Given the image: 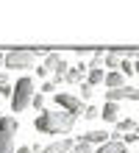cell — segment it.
Wrapping results in <instances>:
<instances>
[{
  "label": "cell",
  "mask_w": 139,
  "mask_h": 153,
  "mask_svg": "<svg viewBox=\"0 0 139 153\" xmlns=\"http://www.w3.org/2000/svg\"><path fill=\"white\" fill-rule=\"evenodd\" d=\"M70 153H95V145H92V142H86V139H75V145H72V150Z\"/></svg>",
  "instance_id": "15"
},
{
  "label": "cell",
  "mask_w": 139,
  "mask_h": 153,
  "mask_svg": "<svg viewBox=\"0 0 139 153\" xmlns=\"http://www.w3.org/2000/svg\"><path fill=\"white\" fill-rule=\"evenodd\" d=\"M103 84H106L109 89H114V86H123V84H125V75L120 73V70H109V73H106V78H103Z\"/></svg>",
  "instance_id": "12"
},
{
  "label": "cell",
  "mask_w": 139,
  "mask_h": 153,
  "mask_svg": "<svg viewBox=\"0 0 139 153\" xmlns=\"http://www.w3.org/2000/svg\"><path fill=\"white\" fill-rule=\"evenodd\" d=\"M42 67L48 70V73H53V75H56V84H59V81L64 78V73L70 70L67 59H64V56H59V53H48V56H45V64H42Z\"/></svg>",
  "instance_id": "5"
},
{
  "label": "cell",
  "mask_w": 139,
  "mask_h": 153,
  "mask_svg": "<svg viewBox=\"0 0 139 153\" xmlns=\"http://www.w3.org/2000/svg\"><path fill=\"white\" fill-rule=\"evenodd\" d=\"M86 70H89V64H83V61H81V64L70 67L67 73H64V78H61V81H67V84H81V81L86 78Z\"/></svg>",
  "instance_id": "8"
},
{
  "label": "cell",
  "mask_w": 139,
  "mask_h": 153,
  "mask_svg": "<svg viewBox=\"0 0 139 153\" xmlns=\"http://www.w3.org/2000/svg\"><path fill=\"white\" fill-rule=\"evenodd\" d=\"M100 117H103L106 123H117V120H120V106H117L114 100H106L103 109H100Z\"/></svg>",
  "instance_id": "9"
},
{
  "label": "cell",
  "mask_w": 139,
  "mask_h": 153,
  "mask_svg": "<svg viewBox=\"0 0 139 153\" xmlns=\"http://www.w3.org/2000/svg\"><path fill=\"white\" fill-rule=\"evenodd\" d=\"M31 97H33V78L22 75L20 81L14 84V92H11V111H25L31 106Z\"/></svg>",
  "instance_id": "3"
},
{
  "label": "cell",
  "mask_w": 139,
  "mask_h": 153,
  "mask_svg": "<svg viewBox=\"0 0 139 153\" xmlns=\"http://www.w3.org/2000/svg\"><path fill=\"white\" fill-rule=\"evenodd\" d=\"M0 67H6V53L0 50Z\"/></svg>",
  "instance_id": "25"
},
{
  "label": "cell",
  "mask_w": 139,
  "mask_h": 153,
  "mask_svg": "<svg viewBox=\"0 0 139 153\" xmlns=\"http://www.w3.org/2000/svg\"><path fill=\"white\" fill-rule=\"evenodd\" d=\"M92 95H95V86L86 84V81H81V100H89Z\"/></svg>",
  "instance_id": "18"
},
{
  "label": "cell",
  "mask_w": 139,
  "mask_h": 153,
  "mask_svg": "<svg viewBox=\"0 0 139 153\" xmlns=\"http://www.w3.org/2000/svg\"><path fill=\"white\" fill-rule=\"evenodd\" d=\"M3 84H8V75L3 73V70H0V86H3Z\"/></svg>",
  "instance_id": "24"
},
{
  "label": "cell",
  "mask_w": 139,
  "mask_h": 153,
  "mask_svg": "<svg viewBox=\"0 0 139 153\" xmlns=\"http://www.w3.org/2000/svg\"><path fill=\"white\" fill-rule=\"evenodd\" d=\"M17 131H20L17 117H0V153H14Z\"/></svg>",
  "instance_id": "4"
},
{
  "label": "cell",
  "mask_w": 139,
  "mask_h": 153,
  "mask_svg": "<svg viewBox=\"0 0 139 153\" xmlns=\"http://www.w3.org/2000/svg\"><path fill=\"white\" fill-rule=\"evenodd\" d=\"M75 120H78L75 114H70V111H64V109L56 106V111H45L42 109V114L33 120V128L42 131V134H67V131H72Z\"/></svg>",
  "instance_id": "1"
},
{
  "label": "cell",
  "mask_w": 139,
  "mask_h": 153,
  "mask_svg": "<svg viewBox=\"0 0 139 153\" xmlns=\"http://www.w3.org/2000/svg\"><path fill=\"white\" fill-rule=\"evenodd\" d=\"M97 117H100L97 106H83V120H97Z\"/></svg>",
  "instance_id": "19"
},
{
  "label": "cell",
  "mask_w": 139,
  "mask_h": 153,
  "mask_svg": "<svg viewBox=\"0 0 139 153\" xmlns=\"http://www.w3.org/2000/svg\"><path fill=\"white\" fill-rule=\"evenodd\" d=\"M95 153H128V150H125L123 139H109V142H103V145H97Z\"/></svg>",
  "instance_id": "11"
},
{
  "label": "cell",
  "mask_w": 139,
  "mask_h": 153,
  "mask_svg": "<svg viewBox=\"0 0 139 153\" xmlns=\"http://www.w3.org/2000/svg\"><path fill=\"white\" fill-rule=\"evenodd\" d=\"M136 128V120H117V134H125V131H134Z\"/></svg>",
  "instance_id": "16"
},
{
  "label": "cell",
  "mask_w": 139,
  "mask_h": 153,
  "mask_svg": "<svg viewBox=\"0 0 139 153\" xmlns=\"http://www.w3.org/2000/svg\"><path fill=\"white\" fill-rule=\"evenodd\" d=\"M120 73H123L125 78L134 75V61H131V59H123V61H120Z\"/></svg>",
  "instance_id": "17"
},
{
  "label": "cell",
  "mask_w": 139,
  "mask_h": 153,
  "mask_svg": "<svg viewBox=\"0 0 139 153\" xmlns=\"http://www.w3.org/2000/svg\"><path fill=\"white\" fill-rule=\"evenodd\" d=\"M39 56H48V50H39V48H14V50H6V67L8 70H31L36 67V59Z\"/></svg>",
  "instance_id": "2"
},
{
  "label": "cell",
  "mask_w": 139,
  "mask_h": 153,
  "mask_svg": "<svg viewBox=\"0 0 139 153\" xmlns=\"http://www.w3.org/2000/svg\"><path fill=\"white\" fill-rule=\"evenodd\" d=\"M83 139L92 142V145H103V142L111 139V134H106V131H89V134H83Z\"/></svg>",
  "instance_id": "14"
},
{
  "label": "cell",
  "mask_w": 139,
  "mask_h": 153,
  "mask_svg": "<svg viewBox=\"0 0 139 153\" xmlns=\"http://www.w3.org/2000/svg\"><path fill=\"white\" fill-rule=\"evenodd\" d=\"M14 153H33V150H31V145H22V148H17Z\"/></svg>",
  "instance_id": "23"
},
{
  "label": "cell",
  "mask_w": 139,
  "mask_h": 153,
  "mask_svg": "<svg viewBox=\"0 0 139 153\" xmlns=\"http://www.w3.org/2000/svg\"><path fill=\"white\" fill-rule=\"evenodd\" d=\"M53 89H56V81H48V84L42 86V95H48V92H53Z\"/></svg>",
  "instance_id": "22"
},
{
  "label": "cell",
  "mask_w": 139,
  "mask_h": 153,
  "mask_svg": "<svg viewBox=\"0 0 139 153\" xmlns=\"http://www.w3.org/2000/svg\"><path fill=\"white\" fill-rule=\"evenodd\" d=\"M11 92H14L11 84H3V86H0V97H11Z\"/></svg>",
  "instance_id": "21"
},
{
  "label": "cell",
  "mask_w": 139,
  "mask_h": 153,
  "mask_svg": "<svg viewBox=\"0 0 139 153\" xmlns=\"http://www.w3.org/2000/svg\"><path fill=\"white\" fill-rule=\"evenodd\" d=\"M72 145H75L72 139H56V142H50L48 148H42V153H70Z\"/></svg>",
  "instance_id": "10"
},
{
  "label": "cell",
  "mask_w": 139,
  "mask_h": 153,
  "mask_svg": "<svg viewBox=\"0 0 139 153\" xmlns=\"http://www.w3.org/2000/svg\"><path fill=\"white\" fill-rule=\"evenodd\" d=\"M31 106H33L36 111H42V109H45V95H42V92H39V95L33 92V97H31Z\"/></svg>",
  "instance_id": "20"
},
{
  "label": "cell",
  "mask_w": 139,
  "mask_h": 153,
  "mask_svg": "<svg viewBox=\"0 0 139 153\" xmlns=\"http://www.w3.org/2000/svg\"><path fill=\"white\" fill-rule=\"evenodd\" d=\"M134 134H139V123H136V128H134Z\"/></svg>",
  "instance_id": "27"
},
{
  "label": "cell",
  "mask_w": 139,
  "mask_h": 153,
  "mask_svg": "<svg viewBox=\"0 0 139 153\" xmlns=\"http://www.w3.org/2000/svg\"><path fill=\"white\" fill-rule=\"evenodd\" d=\"M134 73H139V59H134Z\"/></svg>",
  "instance_id": "26"
},
{
  "label": "cell",
  "mask_w": 139,
  "mask_h": 153,
  "mask_svg": "<svg viewBox=\"0 0 139 153\" xmlns=\"http://www.w3.org/2000/svg\"><path fill=\"white\" fill-rule=\"evenodd\" d=\"M56 106H59V109H64V111H70V114H75V117L83 111V103H81V97L70 95V92H61V95H56Z\"/></svg>",
  "instance_id": "6"
},
{
  "label": "cell",
  "mask_w": 139,
  "mask_h": 153,
  "mask_svg": "<svg viewBox=\"0 0 139 153\" xmlns=\"http://www.w3.org/2000/svg\"><path fill=\"white\" fill-rule=\"evenodd\" d=\"M103 78H106V70L103 67H92V70H86V84H92V86H97V84H103Z\"/></svg>",
  "instance_id": "13"
},
{
  "label": "cell",
  "mask_w": 139,
  "mask_h": 153,
  "mask_svg": "<svg viewBox=\"0 0 139 153\" xmlns=\"http://www.w3.org/2000/svg\"><path fill=\"white\" fill-rule=\"evenodd\" d=\"M125 59V48H114V50H106L103 53V67L109 70H120V61Z\"/></svg>",
  "instance_id": "7"
}]
</instances>
